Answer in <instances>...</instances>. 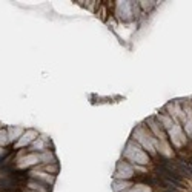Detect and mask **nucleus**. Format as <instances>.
<instances>
[{"label":"nucleus","mask_w":192,"mask_h":192,"mask_svg":"<svg viewBox=\"0 0 192 192\" xmlns=\"http://www.w3.org/2000/svg\"><path fill=\"white\" fill-rule=\"evenodd\" d=\"M28 189L37 191V192H49V184L42 183V181H39V180L29 178L28 180Z\"/></svg>","instance_id":"1"},{"label":"nucleus","mask_w":192,"mask_h":192,"mask_svg":"<svg viewBox=\"0 0 192 192\" xmlns=\"http://www.w3.org/2000/svg\"><path fill=\"white\" fill-rule=\"evenodd\" d=\"M32 137H37V134L34 132V131H28V132H26L25 135H22V137H20L22 140L18 141L17 146H23V145H28V143H31V141L34 140Z\"/></svg>","instance_id":"2"},{"label":"nucleus","mask_w":192,"mask_h":192,"mask_svg":"<svg viewBox=\"0 0 192 192\" xmlns=\"http://www.w3.org/2000/svg\"><path fill=\"white\" fill-rule=\"evenodd\" d=\"M42 169H43L45 172H46V174H49V175H55V174H57V172H59V164H57V163H55V161H54V163L45 164V166H43Z\"/></svg>","instance_id":"3"},{"label":"nucleus","mask_w":192,"mask_h":192,"mask_svg":"<svg viewBox=\"0 0 192 192\" xmlns=\"http://www.w3.org/2000/svg\"><path fill=\"white\" fill-rule=\"evenodd\" d=\"M187 172H189V175L192 177V163H187Z\"/></svg>","instance_id":"4"}]
</instances>
